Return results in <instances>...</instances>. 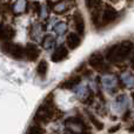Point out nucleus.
Segmentation results:
<instances>
[{"mask_svg":"<svg viewBox=\"0 0 134 134\" xmlns=\"http://www.w3.org/2000/svg\"><path fill=\"white\" fill-rule=\"evenodd\" d=\"M41 25H38V24H35V25L32 26V33H31V35H32V39L34 38L35 40H38L40 38V35H41V27H40Z\"/></svg>","mask_w":134,"mask_h":134,"instance_id":"b1692460","label":"nucleus"},{"mask_svg":"<svg viewBox=\"0 0 134 134\" xmlns=\"http://www.w3.org/2000/svg\"><path fill=\"white\" fill-rule=\"evenodd\" d=\"M119 81L127 90H133L134 88V74H132L131 72H122L119 76Z\"/></svg>","mask_w":134,"mask_h":134,"instance_id":"4468645a","label":"nucleus"},{"mask_svg":"<svg viewBox=\"0 0 134 134\" xmlns=\"http://www.w3.org/2000/svg\"><path fill=\"white\" fill-rule=\"evenodd\" d=\"M81 82V75H72L71 78H68L64 82H61L59 85V88L63 90H74L76 88Z\"/></svg>","mask_w":134,"mask_h":134,"instance_id":"ddd939ff","label":"nucleus"},{"mask_svg":"<svg viewBox=\"0 0 134 134\" xmlns=\"http://www.w3.org/2000/svg\"><path fill=\"white\" fill-rule=\"evenodd\" d=\"M81 44V37L78 35L75 32H71L67 34L66 37V45L68 48L71 49H75L80 46Z\"/></svg>","mask_w":134,"mask_h":134,"instance_id":"2eb2a0df","label":"nucleus"},{"mask_svg":"<svg viewBox=\"0 0 134 134\" xmlns=\"http://www.w3.org/2000/svg\"><path fill=\"white\" fill-rule=\"evenodd\" d=\"M102 2L101 1H86L85 2V5H86V7H87L88 9H91L92 11L93 8H95L97 6H99V5H101Z\"/></svg>","mask_w":134,"mask_h":134,"instance_id":"bb28decb","label":"nucleus"},{"mask_svg":"<svg viewBox=\"0 0 134 134\" xmlns=\"http://www.w3.org/2000/svg\"><path fill=\"white\" fill-rule=\"evenodd\" d=\"M94 100H95V94H94V92H93L92 90H90V92H88L87 97H86L85 99L82 100V104H83V105H88V106H91V105H93Z\"/></svg>","mask_w":134,"mask_h":134,"instance_id":"393cba45","label":"nucleus"},{"mask_svg":"<svg viewBox=\"0 0 134 134\" xmlns=\"http://www.w3.org/2000/svg\"><path fill=\"white\" fill-rule=\"evenodd\" d=\"M87 63L93 69H95L98 72L106 74V72L108 71V64L105 63V57L100 52H94V53L91 54Z\"/></svg>","mask_w":134,"mask_h":134,"instance_id":"20e7f679","label":"nucleus"},{"mask_svg":"<svg viewBox=\"0 0 134 134\" xmlns=\"http://www.w3.org/2000/svg\"><path fill=\"white\" fill-rule=\"evenodd\" d=\"M131 67H132V69L134 71V49H133L132 54H131Z\"/></svg>","mask_w":134,"mask_h":134,"instance_id":"7c9ffc66","label":"nucleus"},{"mask_svg":"<svg viewBox=\"0 0 134 134\" xmlns=\"http://www.w3.org/2000/svg\"><path fill=\"white\" fill-rule=\"evenodd\" d=\"M73 26L76 31V34L82 37L85 34V28H86V25H85V19H83V15L80 11H75L73 13Z\"/></svg>","mask_w":134,"mask_h":134,"instance_id":"6e6552de","label":"nucleus"},{"mask_svg":"<svg viewBox=\"0 0 134 134\" xmlns=\"http://www.w3.org/2000/svg\"><path fill=\"white\" fill-rule=\"evenodd\" d=\"M101 81V87L104 88L106 92H108L109 94H114V93L118 91L119 87V79L116 75L112 73H106L105 75H102L100 78Z\"/></svg>","mask_w":134,"mask_h":134,"instance_id":"39448f33","label":"nucleus"},{"mask_svg":"<svg viewBox=\"0 0 134 134\" xmlns=\"http://www.w3.org/2000/svg\"><path fill=\"white\" fill-rule=\"evenodd\" d=\"M54 45H55V39H54V37L52 34H46L41 39V46H42V48L46 49V51L53 48Z\"/></svg>","mask_w":134,"mask_h":134,"instance_id":"a211bd4d","label":"nucleus"},{"mask_svg":"<svg viewBox=\"0 0 134 134\" xmlns=\"http://www.w3.org/2000/svg\"><path fill=\"white\" fill-rule=\"evenodd\" d=\"M128 107H130V99L126 94H119L115 98L113 102V108L114 112L116 113H125L126 111H128Z\"/></svg>","mask_w":134,"mask_h":134,"instance_id":"0eeeda50","label":"nucleus"},{"mask_svg":"<svg viewBox=\"0 0 134 134\" xmlns=\"http://www.w3.org/2000/svg\"><path fill=\"white\" fill-rule=\"evenodd\" d=\"M48 7H46V5H41L39 9V15L41 16L42 19H46L47 18V12H48Z\"/></svg>","mask_w":134,"mask_h":134,"instance_id":"a878e982","label":"nucleus"},{"mask_svg":"<svg viewBox=\"0 0 134 134\" xmlns=\"http://www.w3.org/2000/svg\"><path fill=\"white\" fill-rule=\"evenodd\" d=\"M40 57V48L34 42H28L25 46V59L28 61H35Z\"/></svg>","mask_w":134,"mask_h":134,"instance_id":"1a4fd4ad","label":"nucleus"},{"mask_svg":"<svg viewBox=\"0 0 134 134\" xmlns=\"http://www.w3.org/2000/svg\"><path fill=\"white\" fill-rule=\"evenodd\" d=\"M101 5L97 6L95 8H93L92 11H91V20H92L93 26L97 28H101V15H102Z\"/></svg>","mask_w":134,"mask_h":134,"instance_id":"dca6fc26","label":"nucleus"},{"mask_svg":"<svg viewBox=\"0 0 134 134\" xmlns=\"http://www.w3.org/2000/svg\"><path fill=\"white\" fill-rule=\"evenodd\" d=\"M26 134H45V130L39 124H33L27 128Z\"/></svg>","mask_w":134,"mask_h":134,"instance_id":"5701e85b","label":"nucleus"},{"mask_svg":"<svg viewBox=\"0 0 134 134\" xmlns=\"http://www.w3.org/2000/svg\"><path fill=\"white\" fill-rule=\"evenodd\" d=\"M127 131H128L130 133H134V122L131 124V126H128V127H127Z\"/></svg>","mask_w":134,"mask_h":134,"instance_id":"2f4dec72","label":"nucleus"},{"mask_svg":"<svg viewBox=\"0 0 134 134\" xmlns=\"http://www.w3.org/2000/svg\"><path fill=\"white\" fill-rule=\"evenodd\" d=\"M54 113H55V106H54L53 101V95L49 94L48 97L45 98L42 104L38 107L33 119L39 124H48L53 119Z\"/></svg>","mask_w":134,"mask_h":134,"instance_id":"f03ea898","label":"nucleus"},{"mask_svg":"<svg viewBox=\"0 0 134 134\" xmlns=\"http://www.w3.org/2000/svg\"><path fill=\"white\" fill-rule=\"evenodd\" d=\"M87 115H88V118H90L91 124H92V125L94 126V127L97 128L98 131H102V130L105 128L104 122H101V121H100L99 119H98L97 116L94 115V114H92V113H90V112H87Z\"/></svg>","mask_w":134,"mask_h":134,"instance_id":"aec40b11","label":"nucleus"},{"mask_svg":"<svg viewBox=\"0 0 134 134\" xmlns=\"http://www.w3.org/2000/svg\"><path fill=\"white\" fill-rule=\"evenodd\" d=\"M47 72H48V63L42 59V60L39 61V64H38V66H37V73L40 78H45Z\"/></svg>","mask_w":134,"mask_h":134,"instance_id":"6ab92c4d","label":"nucleus"},{"mask_svg":"<svg viewBox=\"0 0 134 134\" xmlns=\"http://www.w3.org/2000/svg\"><path fill=\"white\" fill-rule=\"evenodd\" d=\"M134 49V44L131 40H122L120 42L112 45L111 47L106 49L105 52V59L107 63L113 64V65H118L124 61H126L131 57Z\"/></svg>","mask_w":134,"mask_h":134,"instance_id":"f257e3e1","label":"nucleus"},{"mask_svg":"<svg viewBox=\"0 0 134 134\" xmlns=\"http://www.w3.org/2000/svg\"><path fill=\"white\" fill-rule=\"evenodd\" d=\"M7 54L15 60H21V59L25 58V47L20 44H13L12 42V46Z\"/></svg>","mask_w":134,"mask_h":134,"instance_id":"f8f14e48","label":"nucleus"},{"mask_svg":"<svg viewBox=\"0 0 134 134\" xmlns=\"http://www.w3.org/2000/svg\"><path fill=\"white\" fill-rule=\"evenodd\" d=\"M15 37V30L9 25H5V38L4 41H11Z\"/></svg>","mask_w":134,"mask_h":134,"instance_id":"4be33fe9","label":"nucleus"},{"mask_svg":"<svg viewBox=\"0 0 134 134\" xmlns=\"http://www.w3.org/2000/svg\"><path fill=\"white\" fill-rule=\"evenodd\" d=\"M68 57V48L66 46H58L53 51L51 55V60L53 63H61Z\"/></svg>","mask_w":134,"mask_h":134,"instance_id":"9b49d317","label":"nucleus"},{"mask_svg":"<svg viewBox=\"0 0 134 134\" xmlns=\"http://www.w3.org/2000/svg\"><path fill=\"white\" fill-rule=\"evenodd\" d=\"M5 38V25L0 23V41H2Z\"/></svg>","mask_w":134,"mask_h":134,"instance_id":"c85d7f7f","label":"nucleus"},{"mask_svg":"<svg viewBox=\"0 0 134 134\" xmlns=\"http://www.w3.org/2000/svg\"><path fill=\"white\" fill-rule=\"evenodd\" d=\"M118 19V11L111 5H106L105 8H102V15H101V27L113 24Z\"/></svg>","mask_w":134,"mask_h":134,"instance_id":"423d86ee","label":"nucleus"},{"mask_svg":"<svg viewBox=\"0 0 134 134\" xmlns=\"http://www.w3.org/2000/svg\"><path fill=\"white\" fill-rule=\"evenodd\" d=\"M120 127H121L120 125H115V126H112V127L109 128V130L107 131V132H108V134H114L115 132H118V131L120 130Z\"/></svg>","mask_w":134,"mask_h":134,"instance_id":"cd10ccee","label":"nucleus"},{"mask_svg":"<svg viewBox=\"0 0 134 134\" xmlns=\"http://www.w3.org/2000/svg\"><path fill=\"white\" fill-rule=\"evenodd\" d=\"M130 116H131V111L128 109V111H126L125 113H124V115H122V120H124V121L128 120V119H130Z\"/></svg>","mask_w":134,"mask_h":134,"instance_id":"c756f323","label":"nucleus"},{"mask_svg":"<svg viewBox=\"0 0 134 134\" xmlns=\"http://www.w3.org/2000/svg\"><path fill=\"white\" fill-rule=\"evenodd\" d=\"M27 6L28 2L27 1H15L12 4V12H13L14 15H21L23 13H25L27 11Z\"/></svg>","mask_w":134,"mask_h":134,"instance_id":"f3484780","label":"nucleus"},{"mask_svg":"<svg viewBox=\"0 0 134 134\" xmlns=\"http://www.w3.org/2000/svg\"><path fill=\"white\" fill-rule=\"evenodd\" d=\"M67 28L68 27H67L66 23H64V21H59V23H57L55 25L53 26V32L58 35H63L67 32Z\"/></svg>","mask_w":134,"mask_h":134,"instance_id":"412c9836","label":"nucleus"},{"mask_svg":"<svg viewBox=\"0 0 134 134\" xmlns=\"http://www.w3.org/2000/svg\"><path fill=\"white\" fill-rule=\"evenodd\" d=\"M46 5H48V6H51L52 11L54 12L55 14H65L66 12L69 11V8H71V5L72 2H67V1H58V2H46Z\"/></svg>","mask_w":134,"mask_h":134,"instance_id":"9d476101","label":"nucleus"},{"mask_svg":"<svg viewBox=\"0 0 134 134\" xmlns=\"http://www.w3.org/2000/svg\"><path fill=\"white\" fill-rule=\"evenodd\" d=\"M65 127L72 134H92L87 124L79 116H71L65 120Z\"/></svg>","mask_w":134,"mask_h":134,"instance_id":"7ed1b4c3","label":"nucleus"},{"mask_svg":"<svg viewBox=\"0 0 134 134\" xmlns=\"http://www.w3.org/2000/svg\"><path fill=\"white\" fill-rule=\"evenodd\" d=\"M132 98H133V100H134V92L132 93Z\"/></svg>","mask_w":134,"mask_h":134,"instance_id":"473e14b6","label":"nucleus"}]
</instances>
